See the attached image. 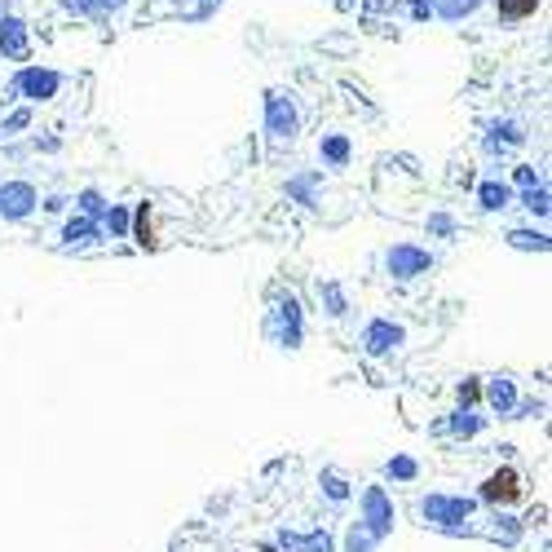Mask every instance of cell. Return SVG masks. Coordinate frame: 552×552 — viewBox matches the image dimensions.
<instances>
[{
	"label": "cell",
	"mask_w": 552,
	"mask_h": 552,
	"mask_svg": "<svg viewBox=\"0 0 552 552\" xmlns=\"http://www.w3.org/2000/svg\"><path fill=\"white\" fill-rule=\"evenodd\" d=\"M517 482H522V477H517L513 468H499V473L486 482V499H504V504H508V499H517V495H522V486H517Z\"/></svg>",
	"instance_id": "cell-1"
},
{
	"label": "cell",
	"mask_w": 552,
	"mask_h": 552,
	"mask_svg": "<svg viewBox=\"0 0 552 552\" xmlns=\"http://www.w3.org/2000/svg\"><path fill=\"white\" fill-rule=\"evenodd\" d=\"M137 234H142V243L146 248H155L159 239H155V221H150V204H142V213H137Z\"/></svg>",
	"instance_id": "cell-2"
},
{
	"label": "cell",
	"mask_w": 552,
	"mask_h": 552,
	"mask_svg": "<svg viewBox=\"0 0 552 552\" xmlns=\"http://www.w3.org/2000/svg\"><path fill=\"white\" fill-rule=\"evenodd\" d=\"M499 13H504V18H522V13H535V0H499Z\"/></svg>",
	"instance_id": "cell-3"
}]
</instances>
